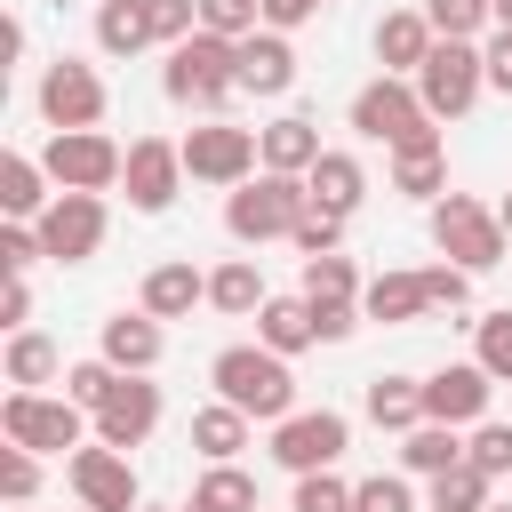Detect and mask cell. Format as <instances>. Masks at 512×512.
Masks as SVG:
<instances>
[{"label":"cell","mask_w":512,"mask_h":512,"mask_svg":"<svg viewBox=\"0 0 512 512\" xmlns=\"http://www.w3.org/2000/svg\"><path fill=\"white\" fill-rule=\"evenodd\" d=\"M56 376H64V352H56L40 328H16V336H8V384L40 392V384H56Z\"/></svg>","instance_id":"33"},{"label":"cell","mask_w":512,"mask_h":512,"mask_svg":"<svg viewBox=\"0 0 512 512\" xmlns=\"http://www.w3.org/2000/svg\"><path fill=\"white\" fill-rule=\"evenodd\" d=\"M496 480L464 456V464H448V472H432V496H424V512H488L496 496H488Z\"/></svg>","instance_id":"32"},{"label":"cell","mask_w":512,"mask_h":512,"mask_svg":"<svg viewBox=\"0 0 512 512\" xmlns=\"http://www.w3.org/2000/svg\"><path fill=\"white\" fill-rule=\"evenodd\" d=\"M120 184H128V208L136 216H168L176 192H184V136H136Z\"/></svg>","instance_id":"10"},{"label":"cell","mask_w":512,"mask_h":512,"mask_svg":"<svg viewBox=\"0 0 512 512\" xmlns=\"http://www.w3.org/2000/svg\"><path fill=\"white\" fill-rule=\"evenodd\" d=\"M80 512H88V504H80Z\"/></svg>","instance_id":"59"},{"label":"cell","mask_w":512,"mask_h":512,"mask_svg":"<svg viewBox=\"0 0 512 512\" xmlns=\"http://www.w3.org/2000/svg\"><path fill=\"white\" fill-rule=\"evenodd\" d=\"M352 504L360 512H416V488H408V472H368L352 488Z\"/></svg>","instance_id":"42"},{"label":"cell","mask_w":512,"mask_h":512,"mask_svg":"<svg viewBox=\"0 0 512 512\" xmlns=\"http://www.w3.org/2000/svg\"><path fill=\"white\" fill-rule=\"evenodd\" d=\"M136 512H160V504H136Z\"/></svg>","instance_id":"54"},{"label":"cell","mask_w":512,"mask_h":512,"mask_svg":"<svg viewBox=\"0 0 512 512\" xmlns=\"http://www.w3.org/2000/svg\"><path fill=\"white\" fill-rule=\"evenodd\" d=\"M368 424L376 432H416L424 424V376H368Z\"/></svg>","instance_id":"28"},{"label":"cell","mask_w":512,"mask_h":512,"mask_svg":"<svg viewBox=\"0 0 512 512\" xmlns=\"http://www.w3.org/2000/svg\"><path fill=\"white\" fill-rule=\"evenodd\" d=\"M40 256H48V248H40V224H24V216H8V224H0V272L16 280V272H32Z\"/></svg>","instance_id":"43"},{"label":"cell","mask_w":512,"mask_h":512,"mask_svg":"<svg viewBox=\"0 0 512 512\" xmlns=\"http://www.w3.org/2000/svg\"><path fill=\"white\" fill-rule=\"evenodd\" d=\"M296 88V48H288V32H248L240 40V96H288Z\"/></svg>","instance_id":"19"},{"label":"cell","mask_w":512,"mask_h":512,"mask_svg":"<svg viewBox=\"0 0 512 512\" xmlns=\"http://www.w3.org/2000/svg\"><path fill=\"white\" fill-rule=\"evenodd\" d=\"M264 272H256V256H224L216 272H208V304L216 312H232V320H248V312H264Z\"/></svg>","instance_id":"30"},{"label":"cell","mask_w":512,"mask_h":512,"mask_svg":"<svg viewBox=\"0 0 512 512\" xmlns=\"http://www.w3.org/2000/svg\"><path fill=\"white\" fill-rule=\"evenodd\" d=\"M8 512H32V504H8Z\"/></svg>","instance_id":"55"},{"label":"cell","mask_w":512,"mask_h":512,"mask_svg":"<svg viewBox=\"0 0 512 512\" xmlns=\"http://www.w3.org/2000/svg\"><path fill=\"white\" fill-rule=\"evenodd\" d=\"M320 152H328V144H320V128H312L304 112H280L272 128H256V160H264V168H280V176H304Z\"/></svg>","instance_id":"21"},{"label":"cell","mask_w":512,"mask_h":512,"mask_svg":"<svg viewBox=\"0 0 512 512\" xmlns=\"http://www.w3.org/2000/svg\"><path fill=\"white\" fill-rule=\"evenodd\" d=\"M104 232H112L104 192H56V200L40 208V248H48V264H88V256L104 248Z\"/></svg>","instance_id":"9"},{"label":"cell","mask_w":512,"mask_h":512,"mask_svg":"<svg viewBox=\"0 0 512 512\" xmlns=\"http://www.w3.org/2000/svg\"><path fill=\"white\" fill-rule=\"evenodd\" d=\"M480 88H488L480 40H432V56L416 64V96H424L432 120H464V112L480 104Z\"/></svg>","instance_id":"7"},{"label":"cell","mask_w":512,"mask_h":512,"mask_svg":"<svg viewBox=\"0 0 512 512\" xmlns=\"http://www.w3.org/2000/svg\"><path fill=\"white\" fill-rule=\"evenodd\" d=\"M432 248H440L448 264H464V272H496L512 240H504V216H496L488 200L440 192V200H432Z\"/></svg>","instance_id":"5"},{"label":"cell","mask_w":512,"mask_h":512,"mask_svg":"<svg viewBox=\"0 0 512 512\" xmlns=\"http://www.w3.org/2000/svg\"><path fill=\"white\" fill-rule=\"evenodd\" d=\"M488 16H496V24H504V32H512V0H488Z\"/></svg>","instance_id":"52"},{"label":"cell","mask_w":512,"mask_h":512,"mask_svg":"<svg viewBox=\"0 0 512 512\" xmlns=\"http://www.w3.org/2000/svg\"><path fill=\"white\" fill-rule=\"evenodd\" d=\"M320 8H328V0H264V24H272V32H296V24H312Z\"/></svg>","instance_id":"50"},{"label":"cell","mask_w":512,"mask_h":512,"mask_svg":"<svg viewBox=\"0 0 512 512\" xmlns=\"http://www.w3.org/2000/svg\"><path fill=\"white\" fill-rule=\"evenodd\" d=\"M136 304H144L152 320H192V304H208V272H200L192 256H168V264H152V272H144Z\"/></svg>","instance_id":"17"},{"label":"cell","mask_w":512,"mask_h":512,"mask_svg":"<svg viewBox=\"0 0 512 512\" xmlns=\"http://www.w3.org/2000/svg\"><path fill=\"white\" fill-rule=\"evenodd\" d=\"M424 288H432V312H464V304H472V272H464V264H448V256H440V264H424Z\"/></svg>","instance_id":"46"},{"label":"cell","mask_w":512,"mask_h":512,"mask_svg":"<svg viewBox=\"0 0 512 512\" xmlns=\"http://www.w3.org/2000/svg\"><path fill=\"white\" fill-rule=\"evenodd\" d=\"M360 312L384 320V328H408V320L432 312V288H424V272H376V280L360 288Z\"/></svg>","instance_id":"22"},{"label":"cell","mask_w":512,"mask_h":512,"mask_svg":"<svg viewBox=\"0 0 512 512\" xmlns=\"http://www.w3.org/2000/svg\"><path fill=\"white\" fill-rule=\"evenodd\" d=\"M432 40H440V32H432V16H424V8H392V16L376 24V64H384V72H400V80H416V64L432 56Z\"/></svg>","instance_id":"20"},{"label":"cell","mask_w":512,"mask_h":512,"mask_svg":"<svg viewBox=\"0 0 512 512\" xmlns=\"http://www.w3.org/2000/svg\"><path fill=\"white\" fill-rule=\"evenodd\" d=\"M288 240H296L304 256H336V240H344V216H336V208H304V224H296Z\"/></svg>","instance_id":"47"},{"label":"cell","mask_w":512,"mask_h":512,"mask_svg":"<svg viewBox=\"0 0 512 512\" xmlns=\"http://www.w3.org/2000/svg\"><path fill=\"white\" fill-rule=\"evenodd\" d=\"M304 208H312L304 176L256 168L248 184H232V200H224V232H232L240 248H264V240H288V232L304 224Z\"/></svg>","instance_id":"3"},{"label":"cell","mask_w":512,"mask_h":512,"mask_svg":"<svg viewBox=\"0 0 512 512\" xmlns=\"http://www.w3.org/2000/svg\"><path fill=\"white\" fill-rule=\"evenodd\" d=\"M32 96H40V120H48V128H96L104 104H112V96H104V72L80 64V56H56Z\"/></svg>","instance_id":"12"},{"label":"cell","mask_w":512,"mask_h":512,"mask_svg":"<svg viewBox=\"0 0 512 512\" xmlns=\"http://www.w3.org/2000/svg\"><path fill=\"white\" fill-rule=\"evenodd\" d=\"M424 16H432L440 40H488V32H496L488 0H424Z\"/></svg>","instance_id":"36"},{"label":"cell","mask_w":512,"mask_h":512,"mask_svg":"<svg viewBox=\"0 0 512 512\" xmlns=\"http://www.w3.org/2000/svg\"><path fill=\"white\" fill-rule=\"evenodd\" d=\"M392 192H408V200H440V192H448V144H440V136L400 144V152H392Z\"/></svg>","instance_id":"27"},{"label":"cell","mask_w":512,"mask_h":512,"mask_svg":"<svg viewBox=\"0 0 512 512\" xmlns=\"http://www.w3.org/2000/svg\"><path fill=\"white\" fill-rule=\"evenodd\" d=\"M200 32L248 40V32H264V0H200Z\"/></svg>","instance_id":"40"},{"label":"cell","mask_w":512,"mask_h":512,"mask_svg":"<svg viewBox=\"0 0 512 512\" xmlns=\"http://www.w3.org/2000/svg\"><path fill=\"white\" fill-rule=\"evenodd\" d=\"M208 384H216V400L248 408L256 424L296 416V376H288V352H272V344H224L208 360Z\"/></svg>","instance_id":"2"},{"label":"cell","mask_w":512,"mask_h":512,"mask_svg":"<svg viewBox=\"0 0 512 512\" xmlns=\"http://www.w3.org/2000/svg\"><path fill=\"white\" fill-rule=\"evenodd\" d=\"M496 216H504V240H512V192H504V200H496Z\"/></svg>","instance_id":"53"},{"label":"cell","mask_w":512,"mask_h":512,"mask_svg":"<svg viewBox=\"0 0 512 512\" xmlns=\"http://www.w3.org/2000/svg\"><path fill=\"white\" fill-rule=\"evenodd\" d=\"M288 512H352V480L328 464V472H296V504Z\"/></svg>","instance_id":"39"},{"label":"cell","mask_w":512,"mask_h":512,"mask_svg":"<svg viewBox=\"0 0 512 512\" xmlns=\"http://www.w3.org/2000/svg\"><path fill=\"white\" fill-rule=\"evenodd\" d=\"M0 432L16 440V448H32V456H64V448H88L96 440V416L72 400V392H24V384H8V400H0Z\"/></svg>","instance_id":"4"},{"label":"cell","mask_w":512,"mask_h":512,"mask_svg":"<svg viewBox=\"0 0 512 512\" xmlns=\"http://www.w3.org/2000/svg\"><path fill=\"white\" fill-rule=\"evenodd\" d=\"M0 56H8V64L24 56V16H8V24H0Z\"/></svg>","instance_id":"51"},{"label":"cell","mask_w":512,"mask_h":512,"mask_svg":"<svg viewBox=\"0 0 512 512\" xmlns=\"http://www.w3.org/2000/svg\"><path fill=\"white\" fill-rule=\"evenodd\" d=\"M48 176L56 192H112L120 168H128V144H112L104 128H48Z\"/></svg>","instance_id":"8"},{"label":"cell","mask_w":512,"mask_h":512,"mask_svg":"<svg viewBox=\"0 0 512 512\" xmlns=\"http://www.w3.org/2000/svg\"><path fill=\"white\" fill-rule=\"evenodd\" d=\"M96 48H104V56H136V48H152V16H144V0H96Z\"/></svg>","instance_id":"31"},{"label":"cell","mask_w":512,"mask_h":512,"mask_svg":"<svg viewBox=\"0 0 512 512\" xmlns=\"http://www.w3.org/2000/svg\"><path fill=\"white\" fill-rule=\"evenodd\" d=\"M64 480H72V496H80L88 512H136V504H144V496H136L128 448H104V440L72 448V456H64Z\"/></svg>","instance_id":"14"},{"label":"cell","mask_w":512,"mask_h":512,"mask_svg":"<svg viewBox=\"0 0 512 512\" xmlns=\"http://www.w3.org/2000/svg\"><path fill=\"white\" fill-rule=\"evenodd\" d=\"M352 128L368 136V144H384V152H400V144H424V136H440V120L424 112V96H416V80H400V72H376L360 96H352Z\"/></svg>","instance_id":"6"},{"label":"cell","mask_w":512,"mask_h":512,"mask_svg":"<svg viewBox=\"0 0 512 512\" xmlns=\"http://www.w3.org/2000/svg\"><path fill=\"white\" fill-rule=\"evenodd\" d=\"M344 448H352V424L336 408H296V416L272 424V464L280 472H328Z\"/></svg>","instance_id":"11"},{"label":"cell","mask_w":512,"mask_h":512,"mask_svg":"<svg viewBox=\"0 0 512 512\" xmlns=\"http://www.w3.org/2000/svg\"><path fill=\"white\" fill-rule=\"evenodd\" d=\"M248 432H256V416H248V408H232V400H208V408H192V448H200L208 464H240Z\"/></svg>","instance_id":"26"},{"label":"cell","mask_w":512,"mask_h":512,"mask_svg":"<svg viewBox=\"0 0 512 512\" xmlns=\"http://www.w3.org/2000/svg\"><path fill=\"white\" fill-rule=\"evenodd\" d=\"M488 392H496V376L480 360H448V368L424 376V416L432 424H480L488 416Z\"/></svg>","instance_id":"15"},{"label":"cell","mask_w":512,"mask_h":512,"mask_svg":"<svg viewBox=\"0 0 512 512\" xmlns=\"http://www.w3.org/2000/svg\"><path fill=\"white\" fill-rule=\"evenodd\" d=\"M360 272H352V256H304V296L312 304H360Z\"/></svg>","instance_id":"35"},{"label":"cell","mask_w":512,"mask_h":512,"mask_svg":"<svg viewBox=\"0 0 512 512\" xmlns=\"http://www.w3.org/2000/svg\"><path fill=\"white\" fill-rule=\"evenodd\" d=\"M472 360H480L496 384H512V312H480V320H472Z\"/></svg>","instance_id":"37"},{"label":"cell","mask_w":512,"mask_h":512,"mask_svg":"<svg viewBox=\"0 0 512 512\" xmlns=\"http://www.w3.org/2000/svg\"><path fill=\"white\" fill-rule=\"evenodd\" d=\"M96 352H104L112 368H128V376H152V368H160V352H168V336H160V320L136 304V312H112V320H104Z\"/></svg>","instance_id":"18"},{"label":"cell","mask_w":512,"mask_h":512,"mask_svg":"<svg viewBox=\"0 0 512 512\" xmlns=\"http://www.w3.org/2000/svg\"><path fill=\"white\" fill-rule=\"evenodd\" d=\"M448 464H464V424H416V432H400V472H416V480H432V472H448Z\"/></svg>","instance_id":"29"},{"label":"cell","mask_w":512,"mask_h":512,"mask_svg":"<svg viewBox=\"0 0 512 512\" xmlns=\"http://www.w3.org/2000/svg\"><path fill=\"white\" fill-rule=\"evenodd\" d=\"M464 456H472L488 480H504V472H512V424H488V416H480L472 440H464Z\"/></svg>","instance_id":"41"},{"label":"cell","mask_w":512,"mask_h":512,"mask_svg":"<svg viewBox=\"0 0 512 512\" xmlns=\"http://www.w3.org/2000/svg\"><path fill=\"white\" fill-rule=\"evenodd\" d=\"M160 88H168V104H184V112H200V120H224V104L240 96V40H224V32L176 40Z\"/></svg>","instance_id":"1"},{"label":"cell","mask_w":512,"mask_h":512,"mask_svg":"<svg viewBox=\"0 0 512 512\" xmlns=\"http://www.w3.org/2000/svg\"><path fill=\"white\" fill-rule=\"evenodd\" d=\"M48 184H56V176H48V160H32V152H0V216L40 224V208L56 200Z\"/></svg>","instance_id":"24"},{"label":"cell","mask_w":512,"mask_h":512,"mask_svg":"<svg viewBox=\"0 0 512 512\" xmlns=\"http://www.w3.org/2000/svg\"><path fill=\"white\" fill-rule=\"evenodd\" d=\"M184 512H200V504H184Z\"/></svg>","instance_id":"57"},{"label":"cell","mask_w":512,"mask_h":512,"mask_svg":"<svg viewBox=\"0 0 512 512\" xmlns=\"http://www.w3.org/2000/svg\"><path fill=\"white\" fill-rule=\"evenodd\" d=\"M144 16H152V40L160 48H176V40L200 32V0H144Z\"/></svg>","instance_id":"45"},{"label":"cell","mask_w":512,"mask_h":512,"mask_svg":"<svg viewBox=\"0 0 512 512\" xmlns=\"http://www.w3.org/2000/svg\"><path fill=\"white\" fill-rule=\"evenodd\" d=\"M264 160H256V128H232V120H200L184 136V176L192 184H248Z\"/></svg>","instance_id":"13"},{"label":"cell","mask_w":512,"mask_h":512,"mask_svg":"<svg viewBox=\"0 0 512 512\" xmlns=\"http://www.w3.org/2000/svg\"><path fill=\"white\" fill-rule=\"evenodd\" d=\"M304 192H312V208H336V216H352V208L368 200V168H360L352 152H320V160L304 168Z\"/></svg>","instance_id":"25"},{"label":"cell","mask_w":512,"mask_h":512,"mask_svg":"<svg viewBox=\"0 0 512 512\" xmlns=\"http://www.w3.org/2000/svg\"><path fill=\"white\" fill-rule=\"evenodd\" d=\"M0 328H8V336H16V328H32V280H24V272L0 288Z\"/></svg>","instance_id":"49"},{"label":"cell","mask_w":512,"mask_h":512,"mask_svg":"<svg viewBox=\"0 0 512 512\" xmlns=\"http://www.w3.org/2000/svg\"><path fill=\"white\" fill-rule=\"evenodd\" d=\"M488 512H512V504H488Z\"/></svg>","instance_id":"56"},{"label":"cell","mask_w":512,"mask_h":512,"mask_svg":"<svg viewBox=\"0 0 512 512\" xmlns=\"http://www.w3.org/2000/svg\"><path fill=\"white\" fill-rule=\"evenodd\" d=\"M256 344H272V352H312L320 344V320H312V296L296 288V296H264V312H256Z\"/></svg>","instance_id":"23"},{"label":"cell","mask_w":512,"mask_h":512,"mask_svg":"<svg viewBox=\"0 0 512 512\" xmlns=\"http://www.w3.org/2000/svg\"><path fill=\"white\" fill-rule=\"evenodd\" d=\"M120 376H128V368H112V360L96 352V360H72V368H64V392H72V400H80V408L96 416V408H104V400L120 392Z\"/></svg>","instance_id":"38"},{"label":"cell","mask_w":512,"mask_h":512,"mask_svg":"<svg viewBox=\"0 0 512 512\" xmlns=\"http://www.w3.org/2000/svg\"><path fill=\"white\" fill-rule=\"evenodd\" d=\"M352 512H360V504H352Z\"/></svg>","instance_id":"58"},{"label":"cell","mask_w":512,"mask_h":512,"mask_svg":"<svg viewBox=\"0 0 512 512\" xmlns=\"http://www.w3.org/2000/svg\"><path fill=\"white\" fill-rule=\"evenodd\" d=\"M480 56H488V88H496V96H512V32H504V24L480 40Z\"/></svg>","instance_id":"48"},{"label":"cell","mask_w":512,"mask_h":512,"mask_svg":"<svg viewBox=\"0 0 512 512\" xmlns=\"http://www.w3.org/2000/svg\"><path fill=\"white\" fill-rule=\"evenodd\" d=\"M0 496H8V504H32V496H40V456L16 448V440L0 448Z\"/></svg>","instance_id":"44"},{"label":"cell","mask_w":512,"mask_h":512,"mask_svg":"<svg viewBox=\"0 0 512 512\" xmlns=\"http://www.w3.org/2000/svg\"><path fill=\"white\" fill-rule=\"evenodd\" d=\"M160 432V384L152 376H120V392L96 408V440L104 448H144Z\"/></svg>","instance_id":"16"},{"label":"cell","mask_w":512,"mask_h":512,"mask_svg":"<svg viewBox=\"0 0 512 512\" xmlns=\"http://www.w3.org/2000/svg\"><path fill=\"white\" fill-rule=\"evenodd\" d=\"M192 504H200V512H256V472H240V464H208L200 488H192Z\"/></svg>","instance_id":"34"}]
</instances>
